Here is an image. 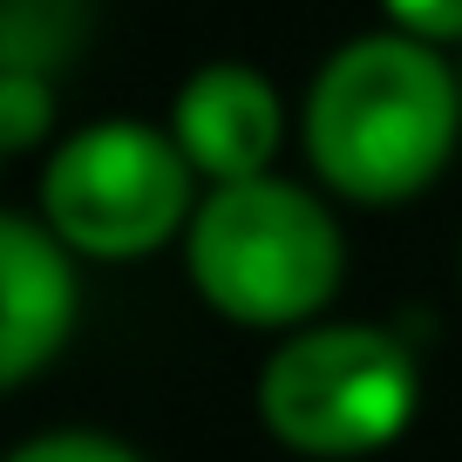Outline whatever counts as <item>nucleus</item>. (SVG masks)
<instances>
[{"label": "nucleus", "instance_id": "1", "mask_svg": "<svg viewBox=\"0 0 462 462\" xmlns=\"http://www.w3.org/2000/svg\"><path fill=\"white\" fill-rule=\"evenodd\" d=\"M306 163L346 204H408L462 143V82L402 28L354 34L319 61L300 109Z\"/></svg>", "mask_w": 462, "mask_h": 462}, {"label": "nucleus", "instance_id": "2", "mask_svg": "<svg viewBox=\"0 0 462 462\" xmlns=\"http://www.w3.org/2000/svg\"><path fill=\"white\" fill-rule=\"evenodd\" d=\"M184 265L217 319L252 333L313 327L346 279V238L333 211L292 177L211 184L184 225Z\"/></svg>", "mask_w": 462, "mask_h": 462}, {"label": "nucleus", "instance_id": "3", "mask_svg": "<svg viewBox=\"0 0 462 462\" xmlns=\"http://www.w3.org/2000/svg\"><path fill=\"white\" fill-rule=\"evenodd\" d=\"M421 367L402 333L367 319L292 327L259 367V421L306 462H367L408 435Z\"/></svg>", "mask_w": 462, "mask_h": 462}, {"label": "nucleus", "instance_id": "4", "mask_svg": "<svg viewBox=\"0 0 462 462\" xmlns=\"http://www.w3.org/2000/svg\"><path fill=\"white\" fill-rule=\"evenodd\" d=\"M190 211H198V171L177 150L171 123L102 116L61 136L42 171V225L75 259H150L184 238Z\"/></svg>", "mask_w": 462, "mask_h": 462}, {"label": "nucleus", "instance_id": "5", "mask_svg": "<svg viewBox=\"0 0 462 462\" xmlns=\"http://www.w3.org/2000/svg\"><path fill=\"white\" fill-rule=\"evenodd\" d=\"M171 136L198 184H245L273 171L286 143V102L252 61H204L171 96Z\"/></svg>", "mask_w": 462, "mask_h": 462}, {"label": "nucleus", "instance_id": "6", "mask_svg": "<svg viewBox=\"0 0 462 462\" xmlns=\"http://www.w3.org/2000/svg\"><path fill=\"white\" fill-rule=\"evenodd\" d=\"M82 319L75 252L42 217L0 211V394L34 381Z\"/></svg>", "mask_w": 462, "mask_h": 462}, {"label": "nucleus", "instance_id": "7", "mask_svg": "<svg viewBox=\"0 0 462 462\" xmlns=\"http://www.w3.org/2000/svg\"><path fill=\"white\" fill-rule=\"evenodd\" d=\"M88 42V0H0V75L55 82Z\"/></svg>", "mask_w": 462, "mask_h": 462}, {"label": "nucleus", "instance_id": "8", "mask_svg": "<svg viewBox=\"0 0 462 462\" xmlns=\"http://www.w3.org/2000/svg\"><path fill=\"white\" fill-rule=\"evenodd\" d=\"M0 462H143V456L96 429H48V435H28L21 448H7Z\"/></svg>", "mask_w": 462, "mask_h": 462}, {"label": "nucleus", "instance_id": "9", "mask_svg": "<svg viewBox=\"0 0 462 462\" xmlns=\"http://www.w3.org/2000/svg\"><path fill=\"white\" fill-rule=\"evenodd\" d=\"M388 28L415 34L429 48H456L462 42V0H381Z\"/></svg>", "mask_w": 462, "mask_h": 462}, {"label": "nucleus", "instance_id": "10", "mask_svg": "<svg viewBox=\"0 0 462 462\" xmlns=\"http://www.w3.org/2000/svg\"><path fill=\"white\" fill-rule=\"evenodd\" d=\"M7 157H14V150H7V136H0V163H7Z\"/></svg>", "mask_w": 462, "mask_h": 462}, {"label": "nucleus", "instance_id": "11", "mask_svg": "<svg viewBox=\"0 0 462 462\" xmlns=\"http://www.w3.org/2000/svg\"><path fill=\"white\" fill-rule=\"evenodd\" d=\"M456 82H462V69H456Z\"/></svg>", "mask_w": 462, "mask_h": 462}]
</instances>
